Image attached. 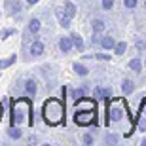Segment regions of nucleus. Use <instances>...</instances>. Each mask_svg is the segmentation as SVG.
Instances as JSON below:
<instances>
[{"label":"nucleus","mask_w":146,"mask_h":146,"mask_svg":"<svg viewBox=\"0 0 146 146\" xmlns=\"http://www.w3.org/2000/svg\"><path fill=\"white\" fill-rule=\"evenodd\" d=\"M11 123L23 125L27 123L29 127L34 125V118H33V103L29 97H21L13 103V108H11Z\"/></svg>","instance_id":"1"},{"label":"nucleus","mask_w":146,"mask_h":146,"mask_svg":"<svg viewBox=\"0 0 146 146\" xmlns=\"http://www.w3.org/2000/svg\"><path fill=\"white\" fill-rule=\"evenodd\" d=\"M42 116L48 125H61L65 119V104L61 99H48L42 106Z\"/></svg>","instance_id":"2"},{"label":"nucleus","mask_w":146,"mask_h":146,"mask_svg":"<svg viewBox=\"0 0 146 146\" xmlns=\"http://www.w3.org/2000/svg\"><path fill=\"white\" fill-rule=\"evenodd\" d=\"M95 116H97V110H76L74 121L78 125H91L95 123Z\"/></svg>","instance_id":"3"},{"label":"nucleus","mask_w":146,"mask_h":146,"mask_svg":"<svg viewBox=\"0 0 146 146\" xmlns=\"http://www.w3.org/2000/svg\"><path fill=\"white\" fill-rule=\"evenodd\" d=\"M106 114H108V118H106V123H110V119H112V121H119V119H121V116H123V110L119 108V106H116V104L108 103Z\"/></svg>","instance_id":"4"},{"label":"nucleus","mask_w":146,"mask_h":146,"mask_svg":"<svg viewBox=\"0 0 146 146\" xmlns=\"http://www.w3.org/2000/svg\"><path fill=\"white\" fill-rule=\"evenodd\" d=\"M55 15H57V19H59V25H61L63 29H68V27H70L72 17L66 13L65 8H55Z\"/></svg>","instance_id":"5"},{"label":"nucleus","mask_w":146,"mask_h":146,"mask_svg":"<svg viewBox=\"0 0 146 146\" xmlns=\"http://www.w3.org/2000/svg\"><path fill=\"white\" fill-rule=\"evenodd\" d=\"M72 48H74V40H72V36H63V38H59V49L63 51V53H68Z\"/></svg>","instance_id":"6"},{"label":"nucleus","mask_w":146,"mask_h":146,"mask_svg":"<svg viewBox=\"0 0 146 146\" xmlns=\"http://www.w3.org/2000/svg\"><path fill=\"white\" fill-rule=\"evenodd\" d=\"M76 108L78 110H97V103L95 101H91V99H82V103L80 101H76Z\"/></svg>","instance_id":"7"},{"label":"nucleus","mask_w":146,"mask_h":146,"mask_svg":"<svg viewBox=\"0 0 146 146\" xmlns=\"http://www.w3.org/2000/svg\"><path fill=\"white\" fill-rule=\"evenodd\" d=\"M44 53V44L42 40H34L33 44H31V55H34V57H38V55Z\"/></svg>","instance_id":"8"},{"label":"nucleus","mask_w":146,"mask_h":146,"mask_svg":"<svg viewBox=\"0 0 146 146\" xmlns=\"http://www.w3.org/2000/svg\"><path fill=\"white\" fill-rule=\"evenodd\" d=\"M121 91H123V95H131V93L135 91V84L131 80H123L121 82Z\"/></svg>","instance_id":"9"},{"label":"nucleus","mask_w":146,"mask_h":146,"mask_svg":"<svg viewBox=\"0 0 146 146\" xmlns=\"http://www.w3.org/2000/svg\"><path fill=\"white\" fill-rule=\"evenodd\" d=\"M101 46L104 49H112V48H116V42H114L112 36H103L101 38Z\"/></svg>","instance_id":"10"},{"label":"nucleus","mask_w":146,"mask_h":146,"mask_svg":"<svg viewBox=\"0 0 146 146\" xmlns=\"http://www.w3.org/2000/svg\"><path fill=\"white\" fill-rule=\"evenodd\" d=\"M104 27H106V25H104V21L103 19H93V23H91V29H93V33H103L104 31Z\"/></svg>","instance_id":"11"},{"label":"nucleus","mask_w":146,"mask_h":146,"mask_svg":"<svg viewBox=\"0 0 146 146\" xmlns=\"http://www.w3.org/2000/svg\"><path fill=\"white\" fill-rule=\"evenodd\" d=\"M25 91H27L29 95H36V91H38L36 82H34V80H27V82H25Z\"/></svg>","instance_id":"12"},{"label":"nucleus","mask_w":146,"mask_h":146,"mask_svg":"<svg viewBox=\"0 0 146 146\" xmlns=\"http://www.w3.org/2000/svg\"><path fill=\"white\" fill-rule=\"evenodd\" d=\"M72 36V40H74V48L78 49V51H84V48H86V46H84V42H82V36L78 33H72L70 34Z\"/></svg>","instance_id":"13"},{"label":"nucleus","mask_w":146,"mask_h":146,"mask_svg":"<svg viewBox=\"0 0 146 146\" xmlns=\"http://www.w3.org/2000/svg\"><path fill=\"white\" fill-rule=\"evenodd\" d=\"M17 55H10L8 59H0V70H4V68H8V66H11L13 63H15Z\"/></svg>","instance_id":"14"},{"label":"nucleus","mask_w":146,"mask_h":146,"mask_svg":"<svg viewBox=\"0 0 146 146\" xmlns=\"http://www.w3.org/2000/svg\"><path fill=\"white\" fill-rule=\"evenodd\" d=\"M129 68H131L133 72H141V70H142L141 59H131V61H129Z\"/></svg>","instance_id":"15"},{"label":"nucleus","mask_w":146,"mask_h":146,"mask_svg":"<svg viewBox=\"0 0 146 146\" xmlns=\"http://www.w3.org/2000/svg\"><path fill=\"white\" fill-rule=\"evenodd\" d=\"M29 31H31V33H33V34H36L38 31H40V21H38L36 17L29 21Z\"/></svg>","instance_id":"16"},{"label":"nucleus","mask_w":146,"mask_h":146,"mask_svg":"<svg viewBox=\"0 0 146 146\" xmlns=\"http://www.w3.org/2000/svg\"><path fill=\"white\" fill-rule=\"evenodd\" d=\"M65 10H66V13H68L70 17L76 15V6H74V2H70V0H66V2H65Z\"/></svg>","instance_id":"17"},{"label":"nucleus","mask_w":146,"mask_h":146,"mask_svg":"<svg viewBox=\"0 0 146 146\" xmlns=\"http://www.w3.org/2000/svg\"><path fill=\"white\" fill-rule=\"evenodd\" d=\"M72 68H74L76 74H80V76H86L87 74V68L84 65H80V63H74V65H72Z\"/></svg>","instance_id":"18"},{"label":"nucleus","mask_w":146,"mask_h":146,"mask_svg":"<svg viewBox=\"0 0 146 146\" xmlns=\"http://www.w3.org/2000/svg\"><path fill=\"white\" fill-rule=\"evenodd\" d=\"M8 135H10L11 139H21L23 131H21V129H17V127H10V129H8Z\"/></svg>","instance_id":"19"},{"label":"nucleus","mask_w":146,"mask_h":146,"mask_svg":"<svg viewBox=\"0 0 146 146\" xmlns=\"http://www.w3.org/2000/svg\"><path fill=\"white\" fill-rule=\"evenodd\" d=\"M125 49H127V42H119V44H116L114 51H116V55H123Z\"/></svg>","instance_id":"20"},{"label":"nucleus","mask_w":146,"mask_h":146,"mask_svg":"<svg viewBox=\"0 0 146 146\" xmlns=\"http://www.w3.org/2000/svg\"><path fill=\"white\" fill-rule=\"evenodd\" d=\"M91 57H95L99 61H110L112 59V55H106V53H97V55H91Z\"/></svg>","instance_id":"21"},{"label":"nucleus","mask_w":146,"mask_h":146,"mask_svg":"<svg viewBox=\"0 0 146 146\" xmlns=\"http://www.w3.org/2000/svg\"><path fill=\"white\" fill-rule=\"evenodd\" d=\"M86 91H87L86 87H80V89H76V91H74V101H76V99H80V97H84V95H86Z\"/></svg>","instance_id":"22"},{"label":"nucleus","mask_w":146,"mask_h":146,"mask_svg":"<svg viewBox=\"0 0 146 146\" xmlns=\"http://www.w3.org/2000/svg\"><path fill=\"white\" fill-rule=\"evenodd\" d=\"M11 34H13V29H4V31L0 33V38H2V40H6V38L11 36Z\"/></svg>","instance_id":"23"},{"label":"nucleus","mask_w":146,"mask_h":146,"mask_svg":"<svg viewBox=\"0 0 146 146\" xmlns=\"http://www.w3.org/2000/svg\"><path fill=\"white\" fill-rule=\"evenodd\" d=\"M123 4L127 10H133V8H137V0H123Z\"/></svg>","instance_id":"24"},{"label":"nucleus","mask_w":146,"mask_h":146,"mask_svg":"<svg viewBox=\"0 0 146 146\" xmlns=\"http://www.w3.org/2000/svg\"><path fill=\"white\" fill-rule=\"evenodd\" d=\"M114 8V0H103V10H112Z\"/></svg>","instance_id":"25"},{"label":"nucleus","mask_w":146,"mask_h":146,"mask_svg":"<svg viewBox=\"0 0 146 146\" xmlns=\"http://www.w3.org/2000/svg\"><path fill=\"white\" fill-rule=\"evenodd\" d=\"M137 127L139 131H146V119H137Z\"/></svg>","instance_id":"26"},{"label":"nucleus","mask_w":146,"mask_h":146,"mask_svg":"<svg viewBox=\"0 0 146 146\" xmlns=\"http://www.w3.org/2000/svg\"><path fill=\"white\" fill-rule=\"evenodd\" d=\"M106 142H108V144H114V142H118V137L116 135H106Z\"/></svg>","instance_id":"27"},{"label":"nucleus","mask_w":146,"mask_h":146,"mask_svg":"<svg viewBox=\"0 0 146 146\" xmlns=\"http://www.w3.org/2000/svg\"><path fill=\"white\" fill-rule=\"evenodd\" d=\"M82 141L86 142V144H93V137L91 135H84V137H82Z\"/></svg>","instance_id":"28"},{"label":"nucleus","mask_w":146,"mask_h":146,"mask_svg":"<svg viewBox=\"0 0 146 146\" xmlns=\"http://www.w3.org/2000/svg\"><path fill=\"white\" fill-rule=\"evenodd\" d=\"M137 48H139V49H144L146 44H144V42H137Z\"/></svg>","instance_id":"29"},{"label":"nucleus","mask_w":146,"mask_h":146,"mask_svg":"<svg viewBox=\"0 0 146 146\" xmlns=\"http://www.w3.org/2000/svg\"><path fill=\"white\" fill-rule=\"evenodd\" d=\"M27 2H29V6H34V4L38 2V0H27Z\"/></svg>","instance_id":"30"},{"label":"nucleus","mask_w":146,"mask_h":146,"mask_svg":"<svg viewBox=\"0 0 146 146\" xmlns=\"http://www.w3.org/2000/svg\"><path fill=\"white\" fill-rule=\"evenodd\" d=\"M142 146H146V139H142Z\"/></svg>","instance_id":"31"},{"label":"nucleus","mask_w":146,"mask_h":146,"mask_svg":"<svg viewBox=\"0 0 146 146\" xmlns=\"http://www.w3.org/2000/svg\"><path fill=\"white\" fill-rule=\"evenodd\" d=\"M0 116H2V104H0Z\"/></svg>","instance_id":"32"},{"label":"nucleus","mask_w":146,"mask_h":146,"mask_svg":"<svg viewBox=\"0 0 146 146\" xmlns=\"http://www.w3.org/2000/svg\"><path fill=\"white\" fill-rule=\"evenodd\" d=\"M144 8H146V0H144Z\"/></svg>","instance_id":"33"},{"label":"nucleus","mask_w":146,"mask_h":146,"mask_svg":"<svg viewBox=\"0 0 146 146\" xmlns=\"http://www.w3.org/2000/svg\"><path fill=\"white\" fill-rule=\"evenodd\" d=\"M144 65H146V61H144Z\"/></svg>","instance_id":"34"}]
</instances>
